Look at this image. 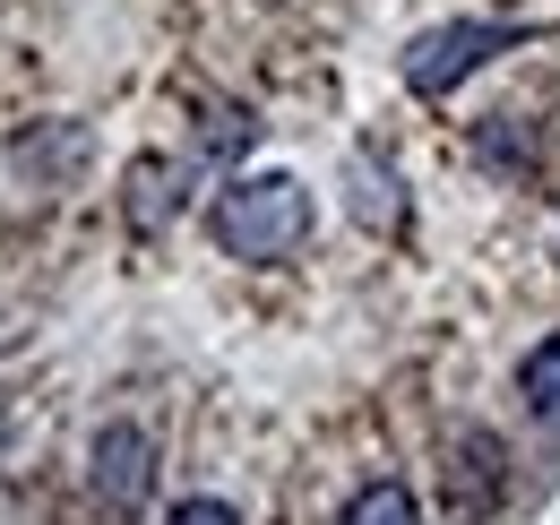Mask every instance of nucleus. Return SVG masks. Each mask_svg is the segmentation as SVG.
<instances>
[{
  "label": "nucleus",
  "instance_id": "7ed1b4c3",
  "mask_svg": "<svg viewBox=\"0 0 560 525\" xmlns=\"http://www.w3.org/2000/svg\"><path fill=\"white\" fill-rule=\"evenodd\" d=\"M155 491V440L139 422H104L95 431V500L104 509H139Z\"/></svg>",
  "mask_w": 560,
  "mask_h": 525
},
{
  "label": "nucleus",
  "instance_id": "f257e3e1",
  "mask_svg": "<svg viewBox=\"0 0 560 525\" xmlns=\"http://www.w3.org/2000/svg\"><path fill=\"white\" fill-rule=\"evenodd\" d=\"M215 242L250 267H277L311 242V190L293 173H242L233 190L215 198Z\"/></svg>",
  "mask_w": 560,
  "mask_h": 525
},
{
  "label": "nucleus",
  "instance_id": "20e7f679",
  "mask_svg": "<svg viewBox=\"0 0 560 525\" xmlns=\"http://www.w3.org/2000/svg\"><path fill=\"white\" fill-rule=\"evenodd\" d=\"M517 396L535 422H560V336H544L526 362H517Z\"/></svg>",
  "mask_w": 560,
  "mask_h": 525
},
{
  "label": "nucleus",
  "instance_id": "39448f33",
  "mask_svg": "<svg viewBox=\"0 0 560 525\" xmlns=\"http://www.w3.org/2000/svg\"><path fill=\"white\" fill-rule=\"evenodd\" d=\"M337 525H422V509H415V491H406V482H362Z\"/></svg>",
  "mask_w": 560,
  "mask_h": 525
},
{
  "label": "nucleus",
  "instance_id": "f03ea898",
  "mask_svg": "<svg viewBox=\"0 0 560 525\" xmlns=\"http://www.w3.org/2000/svg\"><path fill=\"white\" fill-rule=\"evenodd\" d=\"M509 44H517V26H491V18H448V26H431L415 52H406V86L440 104L448 86H466V78H475L491 52H509Z\"/></svg>",
  "mask_w": 560,
  "mask_h": 525
},
{
  "label": "nucleus",
  "instance_id": "423d86ee",
  "mask_svg": "<svg viewBox=\"0 0 560 525\" xmlns=\"http://www.w3.org/2000/svg\"><path fill=\"white\" fill-rule=\"evenodd\" d=\"M353 215L371 224V233H388L406 207H397V182H388V164L371 173V155H353Z\"/></svg>",
  "mask_w": 560,
  "mask_h": 525
},
{
  "label": "nucleus",
  "instance_id": "0eeeda50",
  "mask_svg": "<svg viewBox=\"0 0 560 525\" xmlns=\"http://www.w3.org/2000/svg\"><path fill=\"white\" fill-rule=\"evenodd\" d=\"M164 525H242V509H224V500H173Z\"/></svg>",
  "mask_w": 560,
  "mask_h": 525
}]
</instances>
